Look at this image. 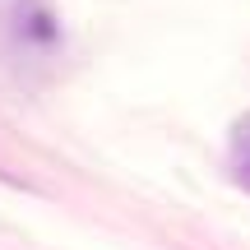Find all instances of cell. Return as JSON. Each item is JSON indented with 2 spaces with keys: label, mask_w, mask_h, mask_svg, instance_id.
Listing matches in <instances>:
<instances>
[{
  "label": "cell",
  "mask_w": 250,
  "mask_h": 250,
  "mask_svg": "<svg viewBox=\"0 0 250 250\" xmlns=\"http://www.w3.org/2000/svg\"><path fill=\"white\" fill-rule=\"evenodd\" d=\"M9 33L28 51H51L61 42V19L42 5V0H14L9 5Z\"/></svg>",
  "instance_id": "6da1fadb"
},
{
  "label": "cell",
  "mask_w": 250,
  "mask_h": 250,
  "mask_svg": "<svg viewBox=\"0 0 250 250\" xmlns=\"http://www.w3.org/2000/svg\"><path fill=\"white\" fill-rule=\"evenodd\" d=\"M227 176L236 190L250 195V111H241L227 130Z\"/></svg>",
  "instance_id": "7a4b0ae2"
}]
</instances>
